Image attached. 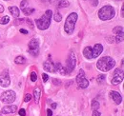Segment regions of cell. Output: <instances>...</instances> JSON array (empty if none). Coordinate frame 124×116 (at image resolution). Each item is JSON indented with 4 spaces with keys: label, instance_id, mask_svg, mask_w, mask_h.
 I'll return each mask as SVG.
<instances>
[{
    "label": "cell",
    "instance_id": "cell-30",
    "mask_svg": "<svg viewBox=\"0 0 124 116\" xmlns=\"http://www.w3.org/2000/svg\"><path fill=\"white\" fill-rule=\"evenodd\" d=\"M119 74H123V71L122 70H119V69H116L114 72V75H119Z\"/></svg>",
    "mask_w": 124,
    "mask_h": 116
},
{
    "label": "cell",
    "instance_id": "cell-24",
    "mask_svg": "<svg viewBox=\"0 0 124 116\" xmlns=\"http://www.w3.org/2000/svg\"><path fill=\"white\" fill-rule=\"evenodd\" d=\"M92 109L93 110H97L99 109V103L96 100H93L92 101Z\"/></svg>",
    "mask_w": 124,
    "mask_h": 116
},
{
    "label": "cell",
    "instance_id": "cell-5",
    "mask_svg": "<svg viewBox=\"0 0 124 116\" xmlns=\"http://www.w3.org/2000/svg\"><path fill=\"white\" fill-rule=\"evenodd\" d=\"M0 99H1V101L3 102V103L11 104V103L16 101V94L14 90H7V91H4V92L1 94Z\"/></svg>",
    "mask_w": 124,
    "mask_h": 116
},
{
    "label": "cell",
    "instance_id": "cell-3",
    "mask_svg": "<svg viewBox=\"0 0 124 116\" xmlns=\"http://www.w3.org/2000/svg\"><path fill=\"white\" fill-rule=\"evenodd\" d=\"M78 15L76 13H72L68 15V17L66 18L65 21V25H64V29L68 34H71L74 32V29L76 27V23L78 21Z\"/></svg>",
    "mask_w": 124,
    "mask_h": 116
},
{
    "label": "cell",
    "instance_id": "cell-15",
    "mask_svg": "<svg viewBox=\"0 0 124 116\" xmlns=\"http://www.w3.org/2000/svg\"><path fill=\"white\" fill-rule=\"evenodd\" d=\"M122 81H123V74L114 75V78L112 79V84L113 85H119Z\"/></svg>",
    "mask_w": 124,
    "mask_h": 116
},
{
    "label": "cell",
    "instance_id": "cell-33",
    "mask_svg": "<svg viewBox=\"0 0 124 116\" xmlns=\"http://www.w3.org/2000/svg\"><path fill=\"white\" fill-rule=\"evenodd\" d=\"M19 115L20 116L26 115V111H25V109H20V110H19Z\"/></svg>",
    "mask_w": 124,
    "mask_h": 116
},
{
    "label": "cell",
    "instance_id": "cell-2",
    "mask_svg": "<svg viewBox=\"0 0 124 116\" xmlns=\"http://www.w3.org/2000/svg\"><path fill=\"white\" fill-rule=\"evenodd\" d=\"M52 16H53L52 10H47L46 13L43 14V16H41V18L35 20V24H36L37 28L39 29H41V30L48 29L50 27V25H51Z\"/></svg>",
    "mask_w": 124,
    "mask_h": 116
},
{
    "label": "cell",
    "instance_id": "cell-37",
    "mask_svg": "<svg viewBox=\"0 0 124 116\" xmlns=\"http://www.w3.org/2000/svg\"><path fill=\"white\" fill-rule=\"evenodd\" d=\"M20 32H22L23 34H28V30H26L24 29H20Z\"/></svg>",
    "mask_w": 124,
    "mask_h": 116
},
{
    "label": "cell",
    "instance_id": "cell-32",
    "mask_svg": "<svg viewBox=\"0 0 124 116\" xmlns=\"http://www.w3.org/2000/svg\"><path fill=\"white\" fill-rule=\"evenodd\" d=\"M48 78H49L48 74H46V73H42V80H43V82H47V81H48Z\"/></svg>",
    "mask_w": 124,
    "mask_h": 116
},
{
    "label": "cell",
    "instance_id": "cell-42",
    "mask_svg": "<svg viewBox=\"0 0 124 116\" xmlns=\"http://www.w3.org/2000/svg\"><path fill=\"white\" fill-rule=\"evenodd\" d=\"M5 1H8V0H5Z\"/></svg>",
    "mask_w": 124,
    "mask_h": 116
},
{
    "label": "cell",
    "instance_id": "cell-27",
    "mask_svg": "<svg viewBox=\"0 0 124 116\" xmlns=\"http://www.w3.org/2000/svg\"><path fill=\"white\" fill-rule=\"evenodd\" d=\"M31 80L32 82H35L36 80H37V74L34 72H32L31 73Z\"/></svg>",
    "mask_w": 124,
    "mask_h": 116
},
{
    "label": "cell",
    "instance_id": "cell-4",
    "mask_svg": "<svg viewBox=\"0 0 124 116\" xmlns=\"http://www.w3.org/2000/svg\"><path fill=\"white\" fill-rule=\"evenodd\" d=\"M116 14V12H115V9L110 6V5H107V6H104L102 7L99 12H98V17L103 20V21H106V20H110L112 18H114V16Z\"/></svg>",
    "mask_w": 124,
    "mask_h": 116
},
{
    "label": "cell",
    "instance_id": "cell-20",
    "mask_svg": "<svg viewBox=\"0 0 124 116\" xmlns=\"http://www.w3.org/2000/svg\"><path fill=\"white\" fill-rule=\"evenodd\" d=\"M15 62L16 64H25L26 63V58L23 57V56H17V57L15 59Z\"/></svg>",
    "mask_w": 124,
    "mask_h": 116
},
{
    "label": "cell",
    "instance_id": "cell-11",
    "mask_svg": "<svg viewBox=\"0 0 124 116\" xmlns=\"http://www.w3.org/2000/svg\"><path fill=\"white\" fill-rule=\"evenodd\" d=\"M110 96L113 98V100L115 101V103L117 104V105H119V104L122 102V97H121V95H120L117 91L112 90V91L110 92Z\"/></svg>",
    "mask_w": 124,
    "mask_h": 116
},
{
    "label": "cell",
    "instance_id": "cell-16",
    "mask_svg": "<svg viewBox=\"0 0 124 116\" xmlns=\"http://www.w3.org/2000/svg\"><path fill=\"white\" fill-rule=\"evenodd\" d=\"M83 55L87 59H93V54H92V48L91 47H86L83 50Z\"/></svg>",
    "mask_w": 124,
    "mask_h": 116
},
{
    "label": "cell",
    "instance_id": "cell-39",
    "mask_svg": "<svg viewBox=\"0 0 124 116\" xmlns=\"http://www.w3.org/2000/svg\"><path fill=\"white\" fill-rule=\"evenodd\" d=\"M3 12H4V7L0 4V14H1V13H3Z\"/></svg>",
    "mask_w": 124,
    "mask_h": 116
},
{
    "label": "cell",
    "instance_id": "cell-25",
    "mask_svg": "<svg viewBox=\"0 0 124 116\" xmlns=\"http://www.w3.org/2000/svg\"><path fill=\"white\" fill-rule=\"evenodd\" d=\"M105 75H103V74H100V75H98L97 76V78H96V81L99 83V84H101L102 82H104L105 81Z\"/></svg>",
    "mask_w": 124,
    "mask_h": 116
},
{
    "label": "cell",
    "instance_id": "cell-12",
    "mask_svg": "<svg viewBox=\"0 0 124 116\" xmlns=\"http://www.w3.org/2000/svg\"><path fill=\"white\" fill-rule=\"evenodd\" d=\"M16 110H17V107L16 106H7V107H4L3 109H2V113L4 114H11V113H15Z\"/></svg>",
    "mask_w": 124,
    "mask_h": 116
},
{
    "label": "cell",
    "instance_id": "cell-7",
    "mask_svg": "<svg viewBox=\"0 0 124 116\" xmlns=\"http://www.w3.org/2000/svg\"><path fill=\"white\" fill-rule=\"evenodd\" d=\"M28 51L33 56H37L39 52V42L37 39H31L28 44Z\"/></svg>",
    "mask_w": 124,
    "mask_h": 116
},
{
    "label": "cell",
    "instance_id": "cell-10",
    "mask_svg": "<svg viewBox=\"0 0 124 116\" xmlns=\"http://www.w3.org/2000/svg\"><path fill=\"white\" fill-rule=\"evenodd\" d=\"M103 51V47L101 44H95L94 47L92 48V54H93V58L98 57L101 52Z\"/></svg>",
    "mask_w": 124,
    "mask_h": 116
},
{
    "label": "cell",
    "instance_id": "cell-41",
    "mask_svg": "<svg viewBox=\"0 0 124 116\" xmlns=\"http://www.w3.org/2000/svg\"><path fill=\"white\" fill-rule=\"evenodd\" d=\"M51 107H52L53 109H55V108H56V104H55V103H53V104L51 105Z\"/></svg>",
    "mask_w": 124,
    "mask_h": 116
},
{
    "label": "cell",
    "instance_id": "cell-35",
    "mask_svg": "<svg viewBox=\"0 0 124 116\" xmlns=\"http://www.w3.org/2000/svg\"><path fill=\"white\" fill-rule=\"evenodd\" d=\"M93 116H100V112H99V111H97V110H93Z\"/></svg>",
    "mask_w": 124,
    "mask_h": 116
},
{
    "label": "cell",
    "instance_id": "cell-34",
    "mask_svg": "<svg viewBox=\"0 0 124 116\" xmlns=\"http://www.w3.org/2000/svg\"><path fill=\"white\" fill-rule=\"evenodd\" d=\"M47 116H53V111L51 110V109H47Z\"/></svg>",
    "mask_w": 124,
    "mask_h": 116
},
{
    "label": "cell",
    "instance_id": "cell-36",
    "mask_svg": "<svg viewBox=\"0 0 124 116\" xmlns=\"http://www.w3.org/2000/svg\"><path fill=\"white\" fill-rule=\"evenodd\" d=\"M98 4V0H92V5L93 6H97Z\"/></svg>",
    "mask_w": 124,
    "mask_h": 116
},
{
    "label": "cell",
    "instance_id": "cell-1",
    "mask_svg": "<svg viewBox=\"0 0 124 116\" xmlns=\"http://www.w3.org/2000/svg\"><path fill=\"white\" fill-rule=\"evenodd\" d=\"M115 65H116V61L113 58L110 56H104L97 61L96 68L103 72H107L115 67Z\"/></svg>",
    "mask_w": 124,
    "mask_h": 116
},
{
    "label": "cell",
    "instance_id": "cell-40",
    "mask_svg": "<svg viewBox=\"0 0 124 116\" xmlns=\"http://www.w3.org/2000/svg\"><path fill=\"white\" fill-rule=\"evenodd\" d=\"M121 16L124 17V7L122 6V8H121Z\"/></svg>",
    "mask_w": 124,
    "mask_h": 116
},
{
    "label": "cell",
    "instance_id": "cell-29",
    "mask_svg": "<svg viewBox=\"0 0 124 116\" xmlns=\"http://www.w3.org/2000/svg\"><path fill=\"white\" fill-rule=\"evenodd\" d=\"M31 99V95L30 93H28V94H26L25 95V98H24V102H26V103H28V102H30Z\"/></svg>",
    "mask_w": 124,
    "mask_h": 116
},
{
    "label": "cell",
    "instance_id": "cell-21",
    "mask_svg": "<svg viewBox=\"0 0 124 116\" xmlns=\"http://www.w3.org/2000/svg\"><path fill=\"white\" fill-rule=\"evenodd\" d=\"M9 22H10V17L8 15H5V16L1 17V19H0V24L1 25H6Z\"/></svg>",
    "mask_w": 124,
    "mask_h": 116
},
{
    "label": "cell",
    "instance_id": "cell-17",
    "mask_svg": "<svg viewBox=\"0 0 124 116\" xmlns=\"http://www.w3.org/2000/svg\"><path fill=\"white\" fill-rule=\"evenodd\" d=\"M9 11H10V13L13 14V16L14 17H16V18H17L18 16H19V9L17 8V7H16V6H11V7H9Z\"/></svg>",
    "mask_w": 124,
    "mask_h": 116
},
{
    "label": "cell",
    "instance_id": "cell-18",
    "mask_svg": "<svg viewBox=\"0 0 124 116\" xmlns=\"http://www.w3.org/2000/svg\"><path fill=\"white\" fill-rule=\"evenodd\" d=\"M33 95H34L35 102L38 103V102H39V99H40V95H41V90H40V88L38 87L34 88V90H33Z\"/></svg>",
    "mask_w": 124,
    "mask_h": 116
},
{
    "label": "cell",
    "instance_id": "cell-31",
    "mask_svg": "<svg viewBox=\"0 0 124 116\" xmlns=\"http://www.w3.org/2000/svg\"><path fill=\"white\" fill-rule=\"evenodd\" d=\"M26 5H28V1H27V0H23V1L20 3V8L23 9V8H25Z\"/></svg>",
    "mask_w": 124,
    "mask_h": 116
},
{
    "label": "cell",
    "instance_id": "cell-6",
    "mask_svg": "<svg viewBox=\"0 0 124 116\" xmlns=\"http://www.w3.org/2000/svg\"><path fill=\"white\" fill-rule=\"evenodd\" d=\"M76 66H77V56H76L75 52L72 51V52H70V55H69V57L67 59L66 67L65 68H66L68 73H70L71 72H73L75 70Z\"/></svg>",
    "mask_w": 124,
    "mask_h": 116
},
{
    "label": "cell",
    "instance_id": "cell-28",
    "mask_svg": "<svg viewBox=\"0 0 124 116\" xmlns=\"http://www.w3.org/2000/svg\"><path fill=\"white\" fill-rule=\"evenodd\" d=\"M53 83H54V86H59V85H61V81L58 80V79H56V78H54V79H53Z\"/></svg>",
    "mask_w": 124,
    "mask_h": 116
},
{
    "label": "cell",
    "instance_id": "cell-23",
    "mask_svg": "<svg viewBox=\"0 0 124 116\" xmlns=\"http://www.w3.org/2000/svg\"><path fill=\"white\" fill-rule=\"evenodd\" d=\"M69 5H70L69 1H67V0H61L58 3V8H66V7H69Z\"/></svg>",
    "mask_w": 124,
    "mask_h": 116
},
{
    "label": "cell",
    "instance_id": "cell-26",
    "mask_svg": "<svg viewBox=\"0 0 124 116\" xmlns=\"http://www.w3.org/2000/svg\"><path fill=\"white\" fill-rule=\"evenodd\" d=\"M54 19L56 21V22H60L62 20V15L59 14V13H56L55 14H54Z\"/></svg>",
    "mask_w": 124,
    "mask_h": 116
},
{
    "label": "cell",
    "instance_id": "cell-9",
    "mask_svg": "<svg viewBox=\"0 0 124 116\" xmlns=\"http://www.w3.org/2000/svg\"><path fill=\"white\" fill-rule=\"evenodd\" d=\"M11 85V78L9 75L8 70L3 71L0 73V86L3 87H7Z\"/></svg>",
    "mask_w": 124,
    "mask_h": 116
},
{
    "label": "cell",
    "instance_id": "cell-14",
    "mask_svg": "<svg viewBox=\"0 0 124 116\" xmlns=\"http://www.w3.org/2000/svg\"><path fill=\"white\" fill-rule=\"evenodd\" d=\"M54 67H55V72H58L60 73V74H62V75L68 74V72H67L66 68L62 66L61 63H56V64H54Z\"/></svg>",
    "mask_w": 124,
    "mask_h": 116
},
{
    "label": "cell",
    "instance_id": "cell-13",
    "mask_svg": "<svg viewBox=\"0 0 124 116\" xmlns=\"http://www.w3.org/2000/svg\"><path fill=\"white\" fill-rule=\"evenodd\" d=\"M43 68L44 70L49 72H55V67H54V64L52 63L51 61H46L44 64H43Z\"/></svg>",
    "mask_w": 124,
    "mask_h": 116
},
{
    "label": "cell",
    "instance_id": "cell-22",
    "mask_svg": "<svg viewBox=\"0 0 124 116\" xmlns=\"http://www.w3.org/2000/svg\"><path fill=\"white\" fill-rule=\"evenodd\" d=\"M113 32L116 33V34H122V33H123V27H121V26H120V27L117 26V27L114 28Z\"/></svg>",
    "mask_w": 124,
    "mask_h": 116
},
{
    "label": "cell",
    "instance_id": "cell-38",
    "mask_svg": "<svg viewBox=\"0 0 124 116\" xmlns=\"http://www.w3.org/2000/svg\"><path fill=\"white\" fill-rule=\"evenodd\" d=\"M27 22H29V24H30V27H31V29H33V25H32V22H31L30 19H28L27 20Z\"/></svg>",
    "mask_w": 124,
    "mask_h": 116
},
{
    "label": "cell",
    "instance_id": "cell-8",
    "mask_svg": "<svg viewBox=\"0 0 124 116\" xmlns=\"http://www.w3.org/2000/svg\"><path fill=\"white\" fill-rule=\"evenodd\" d=\"M77 83L79 87H82V88H86L89 86V81L85 78V72L83 70H80L77 75Z\"/></svg>",
    "mask_w": 124,
    "mask_h": 116
},
{
    "label": "cell",
    "instance_id": "cell-19",
    "mask_svg": "<svg viewBox=\"0 0 124 116\" xmlns=\"http://www.w3.org/2000/svg\"><path fill=\"white\" fill-rule=\"evenodd\" d=\"M22 12H23V14L26 15V16H29V15H31L33 12H34V9H32V8H23L22 9Z\"/></svg>",
    "mask_w": 124,
    "mask_h": 116
}]
</instances>
